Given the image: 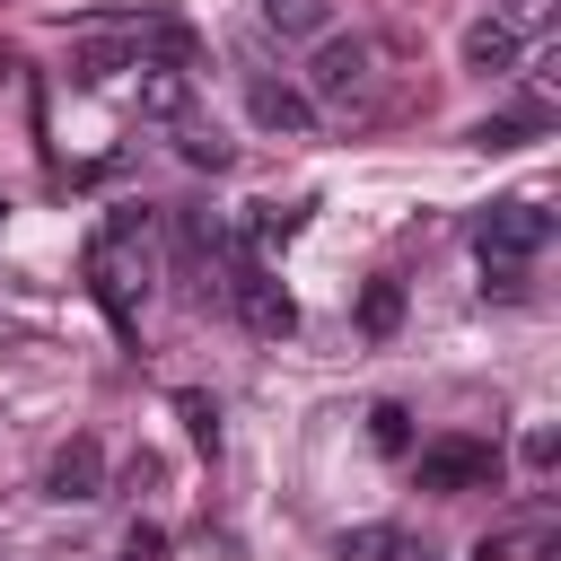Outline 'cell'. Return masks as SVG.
Wrapping results in <instances>:
<instances>
[{"label": "cell", "mask_w": 561, "mask_h": 561, "mask_svg": "<svg viewBox=\"0 0 561 561\" xmlns=\"http://www.w3.org/2000/svg\"><path fill=\"white\" fill-rule=\"evenodd\" d=\"M368 438H377V456H412V412L403 403H368Z\"/></svg>", "instance_id": "obj_13"}, {"label": "cell", "mask_w": 561, "mask_h": 561, "mask_svg": "<svg viewBox=\"0 0 561 561\" xmlns=\"http://www.w3.org/2000/svg\"><path fill=\"white\" fill-rule=\"evenodd\" d=\"M552 131V105H517V114H482L465 140L473 149H526V140H543Z\"/></svg>", "instance_id": "obj_9"}, {"label": "cell", "mask_w": 561, "mask_h": 561, "mask_svg": "<svg viewBox=\"0 0 561 561\" xmlns=\"http://www.w3.org/2000/svg\"><path fill=\"white\" fill-rule=\"evenodd\" d=\"M500 9H508V26H517V18H535V9H543V0H500Z\"/></svg>", "instance_id": "obj_20"}, {"label": "cell", "mask_w": 561, "mask_h": 561, "mask_svg": "<svg viewBox=\"0 0 561 561\" xmlns=\"http://www.w3.org/2000/svg\"><path fill=\"white\" fill-rule=\"evenodd\" d=\"M298 219H307V210H280V202H254V219H245V228H254V245H280V237H298Z\"/></svg>", "instance_id": "obj_16"}, {"label": "cell", "mask_w": 561, "mask_h": 561, "mask_svg": "<svg viewBox=\"0 0 561 561\" xmlns=\"http://www.w3.org/2000/svg\"><path fill=\"white\" fill-rule=\"evenodd\" d=\"M175 158H184V167H210V175H228V167H237V149H228L210 123H175Z\"/></svg>", "instance_id": "obj_10"}, {"label": "cell", "mask_w": 561, "mask_h": 561, "mask_svg": "<svg viewBox=\"0 0 561 561\" xmlns=\"http://www.w3.org/2000/svg\"><path fill=\"white\" fill-rule=\"evenodd\" d=\"M131 70H140V79H131L140 123H158V131L193 123V70H175V61H131Z\"/></svg>", "instance_id": "obj_6"}, {"label": "cell", "mask_w": 561, "mask_h": 561, "mask_svg": "<svg viewBox=\"0 0 561 561\" xmlns=\"http://www.w3.org/2000/svg\"><path fill=\"white\" fill-rule=\"evenodd\" d=\"M412 473H421L430 500H465V491H491L500 482V447L491 438H430L412 456Z\"/></svg>", "instance_id": "obj_1"}, {"label": "cell", "mask_w": 561, "mask_h": 561, "mask_svg": "<svg viewBox=\"0 0 561 561\" xmlns=\"http://www.w3.org/2000/svg\"><path fill=\"white\" fill-rule=\"evenodd\" d=\"M482 298H526V263H500V254H482Z\"/></svg>", "instance_id": "obj_17"}, {"label": "cell", "mask_w": 561, "mask_h": 561, "mask_svg": "<svg viewBox=\"0 0 561 561\" xmlns=\"http://www.w3.org/2000/svg\"><path fill=\"white\" fill-rule=\"evenodd\" d=\"M149 219H158L149 202H114V210H105V228H96V245H131V237H149Z\"/></svg>", "instance_id": "obj_15"}, {"label": "cell", "mask_w": 561, "mask_h": 561, "mask_svg": "<svg viewBox=\"0 0 561 561\" xmlns=\"http://www.w3.org/2000/svg\"><path fill=\"white\" fill-rule=\"evenodd\" d=\"M473 245L500 254V263H535V254L552 245V210H543V202H491L482 228H473Z\"/></svg>", "instance_id": "obj_2"}, {"label": "cell", "mask_w": 561, "mask_h": 561, "mask_svg": "<svg viewBox=\"0 0 561 561\" xmlns=\"http://www.w3.org/2000/svg\"><path fill=\"white\" fill-rule=\"evenodd\" d=\"M368 79H377L368 35H324L316 44V105H351V96H368Z\"/></svg>", "instance_id": "obj_3"}, {"label": "cell", "mask_w": 561, "mask_h": 561, "mask_svg": "<svg viewBox=\"0 0 561 561\" xmlns=\"http://www.w3.org/2000/svg\"><path fill=\"white\" fill-rule=\"evenodd\" d=\"M96 491H105V447L79 430V438H61V447H53V465H44V500H61V508H70V500H96Z\"/></svg>", "instance_id": "obj_7"}, {"label": "cell", "mask_w": 561, "mask_h": 561, "mask_svg": "<svg viewBox=\"0 0 561 561\" xmlns=\"http://www.w3.org/2000/svg\"><path fill=\"white\" fill-rule=\"evenodd\" d=\"M552 456H561V438H552V430H526V465H535V473H543V465H552Z\"/></svg>", "instance_id": "obj_19"}, {"label": "cell", "mask_w": 561, "mask_h": 561, "mask_svg": "<svg viewBox=\"0 0 561 561\" xmlns=\"http://www.w3.org/2000/svg\"><path fill=\"white\" fill-rule=\"evenodd\" d=\"M175 421L193 430V447H202V456H219V403H210L202 386H184V394H175Z\"/></svg>", "instance_id": "obj_12"}, {"label": "cell", "mask_w": 561, "mask_h": 561, "mask_svg": "<svg viewBox=\"0 0 561 561\" xmlns=\"http://www.w3.org/2000/svg\"><path fill=\"white\" fill-rule=\"evenodd\" d=\"M456 53H465V70H473V79H508V70L526 61V44H517V26H508V18H473Z\"/></svg>", "instance_id": "obj_8"}, {"label": "cell", "mask_w": 561, "mask_h": 561, "mask_svg": "<svg viewBox=\"0 0 561 561\" xmlns=\"http://www.w3.org/2000/svg\"><path fill=\"white\" fill-rule=\"evenodd\" d=\"M228 298H237V316L263 333V342H289L298 333V298L263 272V263H237V280H228Z\"/></svg>", "instance_id": "obj_4"}, {"label": "cell", "mask_w": 561, "mask_h": 561, "mask_svg": "<svg viewBox=\"0 0 561 561\" xmlns=\"http://www.w3.org/2000/svg\"><path fill=\"white\" fill-rule=\"evenodd\" d=\"M254 9H263V18H272V26H280V35H316V26H324V9H333V0H254Z\"/></svg>", "instance_id": "obj_14"}, {"label": "cell", "mask_w": 561, "mask_h": 561, "mask_svg": "<svg viewBox=\"0 0 561 561\" xmlns=\"http://www.w3.org/2000/svg\"><path fill=\"white\" fill-rule=\"evenodd\" d=\"M123 561H167V535H158V526H131V535H123Z\"/></svg>", "instance_id": "obj_18"}, {"label": "cell", "mask_w": 561, "mask_h": 561, "mask_svg": "<svg viewBox=\"0 0 561 561\" xmlns=\"http://www.w3.org/2000/svg\"><path fill=\"white\" fill-rule=\"evenodd\" d=\"M394 324H403V280H368V289H359V333L386 342Z\"/></svg>", "instance_id": "obj_11"}, {"label": "cell", "mask_w": 561, "mask_h": 561, "mask_svg": "<svg viewBox=\"0 0 561 561\" xmlns=\"http://www.w3.org/2000/svg\"><path fill=\"white\" fill-rule=\"evenodd\" d=\"M245 114H254L263 131H280V140L316 131V96L289 88V79H272V70H245Z\"/></svg>", "instance_id": "obj_5"}]
</instances>
